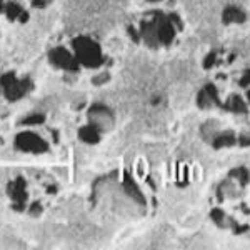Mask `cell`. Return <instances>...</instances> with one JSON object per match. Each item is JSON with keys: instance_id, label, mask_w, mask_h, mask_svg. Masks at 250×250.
Returning a JSON list of instances; mask_svg holds the SVG:
<instances>
[{"instance_id": "1", "label": "cell", "mask_w": 250, "mask_h": 250, "mask_svg": "<svg viewBox=\"0 0 250 250\" xmlns=\"http://www.w3.org/2000/svg\"><path fill=\"white\" fill-rule=\"evenodd\" d=\"M79 52H80V59H82L85 63H88V65H97V63L100 62L99 48H97L92 42L79 43Z\"/></svg>"}, {"instance_id": "2", "label": "cell", "mask_w": 250, "mask_h": 250, "mask_svg": "<svg viewBox=\"0 0 250 250\" xmlns=\"http://www.w3.org/2000/svg\"><path fill=\"white\" fill-rule=\"evenodd\" d=\"M157 37H159L160 42L168 43L173 37V27L170 23V19L168 20H160L159 27H157Z\"/></svg>"}, {"instance_id": "3", "label": "cell", "mask_w": 250, "mask_h": 250, "mask_svg": "<svg viewBox=\"0 0 250 250\" xmlns=\"http://www.w3.org/2000/svg\"><path fill=\"white\" fill-rule=\"evenodd\" d=\"M244 20L245 15L239 9H235V7H229L224 12V22H244Z\"/></svg>"}, {"instance_id": "4", "label": "cell", "mask_w": 250, "mask_h": 250, "mask_svg": "<svg viewBox=\"0 0 250 250\" xmlns=\"http://www.w3.org/2000/svg\"><path fill=\"white\" fill-rule=\"evenodd\" d=\"M235 142V139H233L232 134H225V135H220L219 139L215 140V147L220 148V147H225V145H232Z\"/></svg>"}, {"instance_id": "5", "label": "cell", "mask_w": 250, "mask_h": 250, "mask_svg": "<svg viewBox=\"0 0 250 250\" xmlns=\"http://www.w3.org/2000/svg\"><path fill=\"white\" fill-rule=\"evenodd\" d=\"M229 108L233 112H245V105L239 97H233V99L230 100V104H229Z\"/></svg>"}, {"instance_id": "6", "label": "cell", "mask_w": 250, "mask_h": 250, "mask_svg": "<svg viewBox=\"0 0 250 250\" xmlns=\"http://www.w3.org/2000/svg\"><path fill=\"white\" fill-rule=\"evenodd\" d=\"M127 188H128V193H132V195H134V199H137V200H140V202H142V193L139 192V188H137L134 184L127 182Z\"/></svg>"}, {"instance_id": "7", "label": "cell", "mask_w": 250, "mask_h": 250, "mask_svg": "<svg viewBox=\"0 0 250 250\" xmlns=\"http://www.w3.org/2000/svg\"><path fill=\"white\" fill-rule=\"evenodd\" d=\"M82 137L85 140H97L95 137H97V134L94 130H90V128H85V130H82Z\"/></svg>"}, {"instance_id": "8", "label": "cell", "mask_w": 250, "mask_h": 250, "mask_svg": "<svg viewBox=\"0 0 250 250\" xmlns=\"http://www.w3.org/2000/svg\"><path fill=\"white\" fill-rule=\"evenodd\" d=\"M249 83H250V72H247L245 77L242 79V85H249Z\"/></svg>"}, {"instance_id": "9", "label": "cell", "mask_w": 250, "mask_h": 250, "mask_svg": "<svg viewBox=\"0 0 250 250\" xmlns=\"http://www.w3.org/2000/svg\"><path fill=\"white\" fill-rule=\"evenodd\" d=\"M213 63V55H208L207 60H205V67H208V65H212Z\"/></svg>"}, {"instance_id": "10", "label": "cell", "mask_w": 250, "mask_h": 250, "mask_svg": "<svg viewBox=\"0 0 250 250\" xmlns=\"http://www.w3.org/2000/svg\"><path fill=\"white\" fill-rule=\"evenodd\" d=\"M249 99H250V94H249Z\"/></svg>"}]
</instances>
